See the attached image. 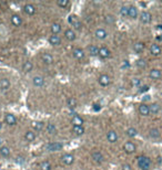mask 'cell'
Returning <instances> with one entry per match:
<instances>
[{
  "mask_svg": "<svg viewBox=\"0 0 162 170\" xmlns=\"http://www.w3.org/2000/svg\"><path fill=\"white\" fill-rule=\"evenodd\" d=\"M91 158H92V160L96 162V164H102L104 161V157L102 152L100 151H93L92 155H91Z\"/></svg>",
  "mask_w": 162,
  "mask_h": 170,
  "instance_id": "cell-7",
  "label": "cell"
},
{
  "mask_svg": "<svg viewBox=\"0 0 162 170\" xmlns=\"http://www.w3.org/2000/svg\"><path fill=\"white\" fill-rule=\"evenodd\" d=\"M77 100L76 98H73V97H70V98H68V101H67V105H68V107H70V108H76L77 107Z\"/></svg>",
  "mask_w": 162,
  "mask_h": 170,
  "instance_id": "cell-38",
  "label": "cell"
},
{
  "mask_svg": "<svg viewBox=\"0 0 162 170\" xmlns=\"http://www.w3.org/2000/svg\"><path fill=\"white\" fill-rule=\"evenodd\" d=\"M0 155L2 157H9L10 156V148L8 146H2L0 148Z\"/></svg>",
  "mask_w": 162,
  "mask_h": 170,
  "instance_id": "cell-34",
  "label": "cell"
},
{
  "mask_svg": "<svg viewBox=\"0 0 162 170\" xmlns=\"http://www.w3.org/2000/svg\"><path fill=\"white\" fill-rule=\"evenodd\" d=\"M72 133L76 136H81L84 134V128L83 126H72Z\"/></svg>",
  "mask_w": 162,
  "mask_h": 170,
  "instance_id": "cell-28",
  "label": "cell"
},
{
  "mask_svg": "<svg viewBox=\"0 0 162 170\" xmlns=\"http://www.w3.org/2000/svg\"><path fill=\"white\" fill-rule=\"evenodd\" d=\"M123 150L126 151L127 154H133V152H136L137 150V146L133 144L132 141H127L126 144L123 145Z\"/></svg>",
  "mask_w": 162,
  "mask_h": 170,
  "instance_id": "cell-4",
  "label": "cell"
},
{
  "mask_svg": "<svg viewBox=\"0 0 162 170\" xmlns=\"http://www.w3.org/2000/svg\"><path fill=\"white\" fill-rule=\"evenodd\" d=\"M151 159L147 156H140L138 157V166L141 170H150L151 169Z\"/></svg>",
  "mask_w": 162,
  "mask_h": 170,
  "instance_id": "cell-1",
  "label": "cell"
},
{
  "mask_svg": "<svg viewBox=\"0 0 162 170\" xmlns=\"http://www.w3.org/2000/svg\"><path fill=\"white\" fill-rule=\"evenodd\" d=\"M0 145H1V139H0Z\"/></svg>",
  "mask_w": 162,
  "mask_h": 170,
  "instance_id": "cell-52",
  "label": "cell"
},
{
  "mask_svg": "<svg viewBox=\"0 0 162 170\" xmlns=\"http://www.w3.org/2000/svg\"><path fill=\"white\" fill-rule=\"evenodd\" d=\"M137 66L139 69H146L147 68V62L142 59H139L138 61H137Z\"/></svg>",
  "mask_w": 162,
  "mask_h": 170,
  "instance_id": "cell-41",
  "label": "cell"
},
{
  "mask_svg": "<svg viewBox=\"0 0 162 170\" xmlns=\"http://www.w3.org/2000/svg\"><path fill=\"white\" fill-rule=\"evenodd\" d=\"M149 76L152 79V80H160L162 77V73H161V71L158 70V69H153V70H151L149 72Z\"/></svg>",
  "mask_w": 162,
  "mask_h": 170,
  "instance_id": "cell-15",
  "label": "cell"
},
{
  "mask_svg": "<svg viewBox=\"0 0 162 170\" xmlns=\"http://www.w3.org/2000/svg\"><path fill=\"white\" fill-rule=\"evenodd\" d=\"M72 55H73L77 60H83L84 56H86V53H84L83 50L77 48V49H73V51H72Z\"/></svg>",
  "mask_w": 162,
  "mask_h": 170,
  "instance_id": "cell-14",
  "label": "cell"
},
{
  "mask_svg": "<svg viewBox=\"0 0 162 170\" xmlns=\"http://www.w3.org/2000/svg\"><path fill=\"white\" fill-rule=\"evenodd\" d=\"M161 47H160L159 44H157V43H153V44H151V47H150V53L152 55H154V56H158V55L161 54Z\"/></svg>",
  "mask_w": 162,
  "mask_h": 170,
  "instance_id": "cell-10",
  "label": "cell"
},
{
  "mask_svg": "<svg viewBox=\"0 0 162 170\" xmlns=\"http://www.w3.org/2000/svg\"><path fill=\"white\" fill-rule=\"evenodd\" d=\"M120 13L122 17H128V13H129V7L122 6L120 9Z\"/></svg>",
  "mask_w": 162,
  "mask_h": 170,
  "instance_id": "cell-42",
  "label": "cell"
},
{
  "mask_svg": "<svg viewBox=\"0 0 162 170\" xmlns=\"http://www.w3.org/2000/svg\"><path fill=\"white\" fill-rule=\"evenodd\" d=\"M1 128H2V123L0 122V130H1Z\"/></svg>",
  "mask_w": 162,
  "mask_h": 170,
  "instance_id": "cell-50",
  "label": "cell"
},
{
  "mask_svg": "<svg viewBox=\"0 0 162 170\" xmlns=\"http://www.w3.org/2000/svg\"><path fill=\"white\" fill-rule=\"evenodd\" d=\"M49 43L51 45H56V47H58V45L61 44V38L59 37V35H50L49 37Z\"/></svg>",
  "mask_w": 162,
  "mask_h": 170,
  "instance_id": "cell-16",
  "label": "cell"
},
{
  "mask_svg": "<svg viewBox=\"0 0 162 170\" xmlns=\"http://www.w3.org/2000/svg\"><path fill=\"white\" fill-rule=\"evenodd\" d=\"M144 48H146L144 43H142V42H137V43H134V45H133V51L136 52L137 54H141V53L144 51Z\"/></svg>",
  "mask_w": 162,
  "mask_h": 170,
  "instance_id": "cell-20",
  "label": "cell"
},
{
  "mask_svg": "<svg viewBox=\"0 0 162 170\" xmlns=\"http://www.w3.org/2000/svg\"><path fill=\"white\" fill-rule=\"evenodd\" d=\"M157 39H158V40H162V35H161V37H158Z\"/></svg>",
  "mask_w": 162,
  "mask_h": 170,
  "instance_id": "cell-51",
  "label": "cell"
},
{
  "mask_svg": "<svg viewBox=\"0 0 162 170\" xmlns=\"http://www.w3.org/2000/svg\"><path fill=\"white\" fill-rule=\"evenodd\" d=\"M137 129L134 128V127H129V128L127 129V132H126V134H127V136L128 137H130V138H133V137H136L137 136Z\"/></svg>",
  "mask_w": 162,
  "mask_h": 170,
  "instance_id": "cell-36",
  "label": "cell"
},
{
  "mask_svg": "<svg viewBox=\"0 0 162 170\" xmlns=\"http://www.w3.org/2000/svg\"><path fill=\"white\" fill-rule=\"evenodd\" d=\"M63 148V145L61 143H50L46 145V149L48 151H59Z\"/></svg>",
  "mask_w": 162,
  "mask_h": 170,
  "instance_id": "cell-3",
  "label": "cell"
},
{
  "mask_svg": "<svg viewBox=\"0 0 162 170\" xmlns=\"http://www.w3.org/2000/svg\"><path fill=\"white\" fill-rule=\"evenodd\" d=\"M88 52H89V54L91 56H97V55H99V48H98L97 45L92 44L88 48Z\"/></svg>",
  "mask_w": 162,
  "mask_h": 170,
  "instance_id": "cell-29",
  "label": "cell"
},
{
  "mask_svg": "<svg viewBox=\"0 0 162 170\" xmlns=\"http://www.w3.org/2000/svg\"><path fill=\"white\" fill-rule=\"evenodd\" d=\"M32 84L36 87H41L45 84V79L42 76H40V75H36L32 79Z\"/></svg>",
  "mask_w": 162,
  "mask_h": 170,
  "instance_id": "cell-19",
  "label": "cell"
},
{
  "mask_svg": "<svg viewBox=\"0 0 162 170\" xmlns=\"http://www.w3.org/2000/svg\"><path fill=\"white\" fill-rule=\"evenodd\" d=\"M72 126H82L83 125V118L79 115H75L71 119Z\"/></svg>",
  "mask_w": 162,
  "mask_h": 170,
  "instance_id": "cell-24",
  "label": "cell"
},
{
  "mask_svg": "<svg viewBox=\"0 0 162 170\" xmlns=\"http://www.w3.org/2000/svg\"><path fill=\"white\" fill-rule=\"evenodd\" d=\"M23 11H25V13L28 14V16H33V14L36 13L37 9L32 3H27V5H25V7H23Z\"/></svg>",
  "mask_w": 162,
  "mask_h": 170,
  "instance_id": "cell-9",
  "label": "cell"
},
{
  "mask_svg": "<svg viewBox=\"0 0 162 170\" xmlns=\"http://www.w3.org/2000/svg\"><path fill=\"white\" fill-rule=\"evenodd\" d=\"M61 161L66 166H71L75 162V157L71 154H65L61 156Z\"/></svg>",
  "mask_w": 162,
  "mask_h": 170,
  "instance_id": "cell-6",
  "label": "cell"
},
{
  "mask_svg": "<svg viewBox=\"0 0 162 170\" xmlns=\"http://www.w3.org/2000/svg\"><path fill=\"white\" fill-rule=\"evenodd\" d=\"M140 83H141V81H140V79H138V77H134L132 80V85H134V86H139Z\"/></svg>",
  "mask_w": 162,
  "mask_h": 170,
  "instance_id": "cell-44",
  "label": "cell"
},
{
  "mask_svg": "<svg viewBox=\"0 0 162 170\" xmlns=\"http://www.w3.org/2000/svg\"><path fill=\"white\" fill-rule=\"evenodd\" d=\"M122 170H133V169L129 164H123L122 165Z\"/></svg>",
  "mask_w": 162,
  "mask_h": 170,
  "instance_id": "cell-45",
  "label": "cell"
},
{
  "mask_svg": "<svg viewBox=\"0 0 162 170\" xmlns=\"http://www.w3.org/2000/svg\"><path fill=\"white\" fill-rule=\"evenodd\" d=\"M150 87L148 86V85H144V86H142L141 88H140V93H144V92H148L149 91Z\"/></svg>",
  "mask_w": 162,
  "mask_h": 170,
  "instance_id": "cell-46",
  "label": "cell"
},
{
  "mask_svg": "<svg viewBox=\"0 0 162 170\" xmlns=\"http://www.w3.org/2000/svg\"><path fill=\"white\" fill-rule=\"evenodd\" d=\"M139 113H140V115H142V116H149L150 115L149 105L141 104V105L139 106Z\"/></svg>",
  "mask_w": 162,
  "mask_h": 170,
  "instance_id": "cell-23",
  "label": "cell"
},
{
  "mask_svg": "<svg viewBox=\"0 0 162 170\" xmlns=\"http://www.w3.org/2000/svg\"><path fill=\"white\" fill-rule=\"evenodd\" d=\"M46 129H47V132H48L50 135H53V134H56V133H57V128H56V125H55V124H51V123H49L48 125H47Z\"/></svg>",
  "mask_w": 162,
  "mask_h": 170,
  "instance_id": "cell-35",
  "label": "cell"
},
{
  "mask_svg": "<svg viewBox=\"0 0 162 170\" xmlns=\"http://www.w3.org/2000/svg\"><path fill=\"white\" fill-rule=\"evenodd\" d=\"M114 21H116V18L112 14H108L104 18V22L107 23V24H112V23H114Z\"/></svg>",
  "mask_w": 162,
  "mask_h": 170,
  "instance_id": "cell-40",
  "label": "cell"
},
{
  "mask_svg": "<svg viewBox=\"0 0 162 170\" xmlns=\"http://www.w3.org/2000/svg\"><path fill=\"white\" fill-rule=\"evenodd\" d=\"M140 21L142 23H144V24L150 23L152 21V14L150 12H148V11H142L141 14H140Z\"/></svg>",
  "mask_w": 162,
  "mask_h": 170,
  "instance_id": "cell-5",
  "label": "cell"
},
{
  "mask_svg": "<svg viewBox=\"0 0 162 170\" xmlns=\"http://www.w3.org/2000/svg\"><path fill=\"white\" fill-rule=\"evenodd\" d=\"M31 127L33 128V130L35 132H41L42 129H43V127H45V124L42 122H32L31 123Z\"/></svg>",
  "mask_w": 162,
  "mask_h": 170,
  "instance_id": "cell-27",
  "label": "cell"
},
{
  "mask_svg": "<svg viewBox=\"0 0 162 170\" xmlns=\"http://www.w3.org/2000/svg\"><path fill=\"white\" fill-rule=\"evenodd\" d=\"M149 109H150V114H158L160 112V109H161V106L158 103H153V104H151L149 106Z\"/></svg>",
  "mask_w": 162,
  "mask_h": 170,
  "instance_id": "cell-30",
  "label": "cell"
},
{
  "mask_svg": "<svg viewBox=\"0 0 162 170\" xmlns=\"http://www.w3.org/2000/svg\"><path fill=\"white\" fill-rule=\"evenodd\" d=\"M32 69H33L32 62L26 61L25 63H23V65H22V71L25 72V73H28V72H30V71H32Z\"/></svg>",
  "mask_w": 162,
  "mask_h": 170,
  "instance_id": "cell-32",
  "label": "cell"
},
{
  "mask_svg": "<svg viewBox=\"0 0 162 170\" xmlns=\"http://www.w3.org/2000/svg\"><path fill=\"white\" fill-rule=\"evenodd\" d=\"M98 82H99V84H100L101 86L107 87L111 84V77L109 75H107V74H102V75L99 76Z\"/></svg>",
  "mask_w": 162,
  "mask_h": 170,
  "instance_id": "cell-2",
  "label": "cell"
},
{
  "mask_svg": "<svg viewBox=\"0 0 162 170\" xmlns=\"http://www.w3.org/2000/svg\"><path fill=\"white\" fill-rule=\"evenodd\" d=\"M94 35H96V38L99 39V40H104V39L108 38V33L107 31L102 28H99V29L96 30V32H94Z\"/></svg>",
  "mask_w": 162,
  "mask_h": 170,
  "instance_id": "cell-11",
  "label": "cell"
},
{
  "mask_svg": "<svg viewBox=\"0 0 162 170\" xmlns=\"http://www.w3.org/2000/svg\"><path fill=\"white\" fill-rule=\"evenodd\" d=\"M23 161H25V160H23L22 157H18V158H17V162H23Z\"/></svg>",
  "mask_w": 162,
  "mask_h": 170,
  "instance_id": "cell-48",
  "label": "cell"
},
{
  "mask_svg": "<svg viewBox=\"0 0 162 170\" xmlns=\"http://www.w3.org/2000/svg\"><path fill=\"white\" fill-rule=\"evenodd\" d=\"M25 139L27 141H33L36 139V134L31 130H27L26 134H25Z\"/></svg>",
  "mask_w": 162,
  "mask_h": 170,
  "instance_id": "cell-33",
  "label": "cell"
},
{
  "mask_svg": "<svg viewBox=\"0 0 162 170\" xmlns=\"http://www.w3.org/2000/svg\"><path fill=\"white\" fill-rule=\"evenodd\" d=\"M100 105H98V104H94L93 105V109L94 111H96V112H98V111H100Z\"/></svg>",
  "mask_w": 162,
  "mask_h": 170,
  "instance_id": "cell-47",
  "label": "cell"
},
{
  "mask_svg": "<svg viewBox=\"0 0 162 170\" xmlns=\"http://www.w3.org/2000/svg\"><path fill=\"white\" fill-rule=\"evenodd\" d=\"M5 122L9 126H15V125H17V117L13 115V114L7 113L6 115H5Z\"/></svg>",
  "mask_w": 162,
  "mask_h": 170,
  "instance_id": "cell-8",
  "label": "cell"
},
{
  "mask_svg": "<svg viewBox=\"0 0 162 170\" xmlns=\"http://www.w3.org/2000/svg\"><path fill=\"white\" fill-rule=\"evenodd\" d=\"M50 29H51V32L53 35H58L59 33L61 32V26L59 23H53Z\"/></svg>",
  "mask_w": 162,
  "mask_h": 170,
  "instance_id": "cell-31",
  "label": "cell"
},
{
  "mask_svg": "<svg viewBox=\"0 0 162 170\" xmlns=\"http://www.w3.org/2000/svg\"><path fill=\"white\" fill-rule=\"evenodd\" d=\"M57 5L60 8H66L69 5V1L68 0H57Z\"/></svg>",
  "mask_w": 162,
  "mask_h": 170,
  "instance_id": "cell-43",
  "label": "cell"
},
{
  "mask_svg": "<svg viewBox=\"0 0 162 170\" xmlns=\"http://www.w3.org/2000/svg\"><path fill=\"white\" fill-rule=\"evenodd\" d=\"M69 22L71 23L72 27H73L76 30L81 31V29H82V24H81L80 21H78V20L76 19V17H72V16L69 17Z\"/></svg>",
  "mask_w": 162,
  "mask_h": 170,
  "instance_id": "cell-12",
  "label": "cell"
},
{
  "mask_svg": "<svg viewBox=\"0 0 162 170\" xmlns=\"http://www.w3.org/2000/svg\"><path fill=\"white\" fill-rule=\"evenodd\" d=\"M65 38L68 40V41H75L77 35H76V32L72 29H67L65 31Z\"/></svg>",
  "mask_w": 162,
  "mask_h": 170,
  "instance_id": "cell-18",
  "label": "cell"
},
{
  "mask_svg": "<svg viewBox=\"0 0 162 170\" xmlns=\"http://www.w3.org/2000/svg\"><path fill=\"white\" fill-rule=\"evenodd\" d=\"M99 56H100L101 59H108L111 56V52L110 50L108 48H106V47H102V48L99 49Z\"/></svg>",
  "mask_w": 162,
  "mask_h": 170,
  "instance_id": "cell-13",
  "label": "cell"
},
{
  "mask_svg": "<svg viewBox=\"0 0 162 170\" xmlns=\"http://www.w3.org/2000/svg\"><path fill=\"white\" fill-rule=\"evenodd\" d=\"M150 137L151 138H159L160 137V130L158 128H152L150 129Z\"/></svg>",
  "mask_w": 162,
  "mask_h": 170,
  "instance_id": "cell-39",
  "label": "cell"
},
{
  "mask_svg": "<svg viewBox=\"0 0 162 170\" xmlns=\"http://www.w3.org/2000/svg\"><path fill=\"white\" fill-rule=\"evenodd\" d=\"M128 17H129L130 19H137V18H138V9H137L134 6L129 7V13H128Z\"/></svg>",
  "mask_w": 162,
  "mask_h": 170,
  "instance_id": "cell-26",
  "label": "cell"
},
{
  "mask_svg": "<svg viewBox=\"0 0 162 170\" xmlns=\"http://www.w3.org/2000/svg\"><path fill=\"white\" fill-rule=\"evenodd\" d=\"M118 134L114 130H110V132L107 133V139L109 143H111V144H113V143H116V141H118Z\"/></svg>",
  "mask_w": 162,
  "mask_h": 170,
  "instance_id": "cell-21",
  "label": "cell"
},
{
  "mask_svg": "<svg viewBox=\"0 0 162 170\" xmlns=\"http://www.w3.org/2000/svg\"><path fill=\"white\" fill-rule=\"evenodd\" d=\"M41 60L47 65H51L53 63V56L51 54H49V53H43L41 55Z\"/></svg>",
  "mask_w": 162,
  "mask_h": 170,
  "instance_id": "cell-17",
  "label": "cell"
},
{
  "mask_svg": "<svg viewBox=\"0 0 162 170\" xmlns=\"http://www.w3.org/2000/svg\"><path fill=\"white\" fill-rule=\"evenodd\" d=\"M10 86H11V83H10V81L8 79H1L0 80V88L2 91L9 90Z\"/></svg>",
  "mask_w": 162,
  "mask_h": 170,
  "instance_id": "cell-25",
  "label": "cell"
},
{
  "mask_svg": "<svg viewBox=\"0 0 162 170\" xmlns=\"http://www.w3.org/2000/svg\"><path fill=\"white\" fill-rule=\"evenodd\" d=\"M11 23H12L15 27H20L22 24V19H21V17L19 14H12L11 16Z\"/></svg>",
  "mask_w": 162,
  "mask_h": 170,
  "instance_id": "cell-22",
  "label": "cell"
},
{
  "mask_svg": "<svg viewBox=\"0 0 162 170\" xmlns=\"http://www.w3.org/2000/svg\"><path fill=\"white\" fill-rule=\"evenodd\" d=\"M51 169H52L51 164L48 160L42 161L41 164H40V170H51Z\"/></svg>",
  "mask_w": 162,
  "mask_h": 170,
  "instance_id": "cell-37",
  "label": "cell"
},
{
  "mask_svg": "<svg viewBox=\"0 0 162 170\" xmlns=\"http://www.w3.org/2000/svg\"><path fill=\"white\" fill-rule=\"evenodd\" d=\"M158 164H159L160 166H162V157H159V158H158Z\"/></svg>",
  "mask_w": 162,
  "mask_h": 170,
  "instance_id": "cell-49",
  "label": "cell"
}]
</instances>
